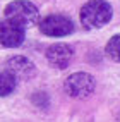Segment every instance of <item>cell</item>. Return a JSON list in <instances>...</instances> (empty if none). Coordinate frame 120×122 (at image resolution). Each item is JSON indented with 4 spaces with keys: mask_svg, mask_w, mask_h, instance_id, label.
Returning <instances> with one entry per match:
<instances>
[{
    "mask_svg": "<svg viewBox=\"0 0 120 122\" xmlns=\"http://www.w3.org/2000/svg\"><path fill=\"white\" fill-rule=\"evenodd\" d=\"M111 19V7L105 0H91L81 9V22L87 29L106 26Z\"/></svg>",
    "mask_w": 120,
    "mask_h": 122,
    "instance_id": "obj_1",
    "label": "cell"
},
{
    "mask_svg": "<svg viewBox=\"0 0 120 122\" xmlns=\"http://www.w3.org/2000/svg\"><path fill=\"white\" fill-rule=\"evenodd\" d=\"M5 19L28 29L39 22V10L36 9L34 4L28 2V0H15L5 7Z\"/></svg>",
    "mask_w": 120,
    "mask_h": 122,
    "instance_id": "obj_2",
    "label": "cell"
},
{
    "mask_svg": "<svg viewBox=\"0 0 120 122\" xmlns=\"http://www.w3.org/2000/svg\"><path fill=\"white\" fill-rule=\"evenodd\" d=\"M65 91L72 98H87L94 91V79L91 74L86 72H76L65 79Z\"/></svg>",
    "mask_w": 120,
    "mask_h": 122,
    "instance_id": "obj_3",
    "label": "cell"
},
{
    "mask_svg": "<svg viewBox=\"0 0 120 122\" xmlns=\"http://www.w3.org/2000/svg\"><path fill=\"white\" fill-rule=\"evenodd\" d=\"M39 29L41 33L52 38H58V36H67L74 31V24L70 19L63 17V15H48L39 22Z\"/></svg>",
    "mask_w": 120,
    "mask_h": 122,
    "instance_id": "obj_4",
    "label": "cell"
},
{
    "mask_svg": "<svg viewBox=\"0 0 120 122\" xmlns=\"http://www.w3.org/2000/svg\"><path fill=\"white\" fill-rule=\"evenodd\" d=\"M24 28L9 19L0 21V45L7 48H17L24 41Z\"/></svg>",
    "mask_w": 120,
    "mask_h": 122,
    "instance_id": "obj_5",
    "label": "cell"
},
{
    "mask_svg": "<svg viewBox=\"0 0 120 122\" xmlns=\"http://www.w3.org/2000/svg\"><path fill=\"white\" fill-rule=\"evenodd\" d=\"M74 59V50L67 43H55L46 50V60L55 69H67Z\"/></svg>",
    "mask_w": 120,
    "mask_h": 122,
    "instance_id": "obj_6",
    "label": "cell"
},
{
    "mask_svg": "<svg viewBox=\"0 0 120 122\" xmlns=\"http://www.w3.org/2000/svg\"><path fill=\"white\" fill-rule=\"evenodd\" d=\"M5 71L12 72L15 77H21V79H29L36 74V69L33 66V62L28 60L26 57H10L7 60V66H5Z\"/></svg>",
    "mask_w": 120,
    "mask_h": 122,
    "instance_id": "obj_7",
    "label": "cell"
},
{
    "mask_svg": "<svg viewBox=\"0 0 120 122\" xmlns=\"http://www.w3.org/2000/svg\"><path fill=\"white\" fill-rule=\"evenodd\" d=\"M15 86H17V77H15L12 72L4 71L0 72V96H9Z\"/></svg>",
    "mask_w": 120,
    "mask_h": 122,
    "instance_id": "obj_8",
    "label": "cell"
},
{
    "mask_svg": "<svg viewBox=\"0 0 120 122\" xmlns=\"http://www.w3.org/2000/svg\"><path fill=\"white\" fill-rule=\"evenodd\" d=\"M105 52L111 60L120 62V35H115L113 38H110V41L106 43Z\"/></svg>",
    "mask_w": 120,
    "mask_h": 122,
    "instance_id": "obj_9",
    "label": "cell"
}]
</instances>
